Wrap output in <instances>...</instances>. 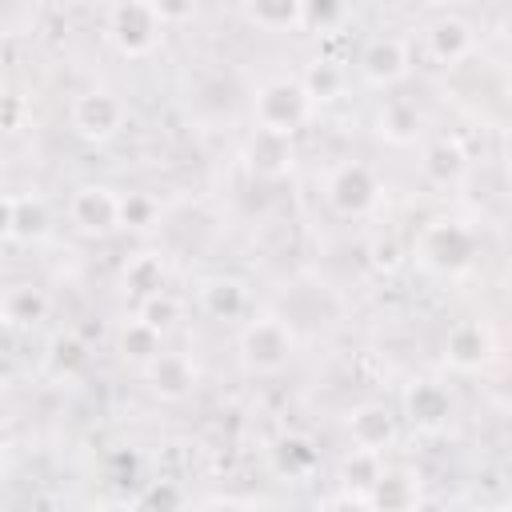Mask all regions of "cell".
<instances>
[{
    "label": "cell",
    "instance_id": "cell-9",
    "mask_svg": "<svg viewBox=\"0 0 512 512\" xmlns=\"http://www.w3.org/2000/svg\"><path fill=\"white\" fill-rule=\"evenodd\" d=\"M368 72L372 76H396L400 72V48L396 44H376L368 52Z\"/></svg>",
    "mask_w": 512,
    "mask_h": 512
},
{
    "label": "cell",
    "instance_id": "cell-2",
    "mask_svg": "<svg viewBox=\"0 0 512 512\" xmlns=\"http://www.w3.org/2000/svg\"><path fill=\"white\" fill-rule=\"evenodd\" d=\"M120 116H124V108H120L108 92H88V96H80L76 108H72L76 128L88 132V136H108V132H116V128H120Z\"/></svg>",
    "mask_w": 512,
    "mask_h": 512
},
{
    "label": "cell",
    "instance_id": "cell-5",
    "mask_svg": "<svg viewBox=\"0 0 512 512\" xmlns=\"http://www.w3.org/2000/svg\"><path fill=\"white\" fill-rule=\"evenodd\" d=\"M44 308H48V300L32 284H16L4 292V320L8 324H32L44 316Z\"/></svg>",
    "mask_w": 512,
    "mask_h": 512
},
{
    "label": "cell",
    "instance_id": "cell-3",
    "mask_svg": "<svg viewBox=\"0 0 512 512\" xmlns=\"http://www.w3.org/2000/svg\"><path fill=\"white\" fill-rule=\"evenodd\" d=\"M116 216H120V204H116L104 188H80V192L72 196V220H76L80 228H88V232L112 228Z\"/></svg>",
    "mask_w": 512,
    "mask_h": 512
},
{
    "label": "cell",
    "instance_id": "cell-10",
    "mask_svg": "<svg viewBox=\"0 0 512 512\" xmlns=\"http://www.w3.org/2000/svg\"><path fill=\"white\" fill-rule=\"evenodd\" d=\"M436 48L440 52H460V48H468V32H464V24H456V20H448V24H436Z\"/></svg>",
    "mask_w": 512,
    "mask_h": 512
},
{
    "label": "cell",
    "instance_id": "cell-6",
    "mask_svg": "<svg viewBox=\"0 0 512 512\" xmlns=\"http://www.w3.org/2000/svg\"><path fill=\"white\" fill-rule=\"evenodd\" d=\"M248 356L256 360V364H280L284 360V352H288V336L276 328V324H260V328H252L248 332Z\"/></svg>",
    "mask_w": 512,
    "mask_h": 512
},
{
    "label": "cell",
    "instance_id": "cell-4",
    "mask_svg": "<svg viewBox=\"0 0 512 512\" xmlns=\"http://www.w3.org/2000/svg\"><path fill=\"white\" fill-rule=\"evenodd\" d=\"M332 200L344 208V212H360L368 200H372V180L364 168H344L336 180H332Z\"/></svg>",
    "mask_w": 512,
    "mask_h": 512
},
{
    "label": "cell",
    "instance_id": "cell-8",
    "mask_svg": "<svg viewBox=\"0 0 512 512\" xmlns=\"http://www.w3.org/2000/svg\"><path fill=\"white\" fill-rule=\"evenodd\" d=\"M304 0H252V16L264 24H292Z\"/></svg>",
    "mask_w": 512,
    "mask_h": 512
},
{
    "label": "cell",
    "instance_id": "cell-11",
    "mask_svg": "<svg viewBox=\"0 0 512 512\" xmlns=\"http://www.w3.org/2000/svg\"><path fill=\"white\" fill-rule=\"evenodd\" d=\"M156 16H188L192 12V0H152Z\"/></svg>",
    "mask_w": 512,
    "mask_h": 512
},
{
    "label": "cell",
    "instance_id": "cell-1",
    "mask_svg": "<svg viewBox=\"0 0 512 512\" xmlns=\"http://www.w3.org/2000/svg\"><path fill=\"white\" fill-rule=\"evenodd\" d=\"M152 28H156V8L140 4V0H124L112 12V32L128 52H140L152 44Z\"/></svg>",
    "mask_w": 512,
    "mask_h": 512
},
{
    "label": "cell",
    "instance_id": "cell-7",
    "mask_svg": "<svg viewBox=\"0 0 512 512\" xmlns=\"http://www.w3.org/2000/svg\"><path fill=\"white\" fill-rule=\"evenodd\" d=\"M4 220H8V236H32L44 228V212L32 208V200H16V196H8Z\"/></svg>",
    "mask_w": 512,
    "mask_h": 512
}]
</instances>
